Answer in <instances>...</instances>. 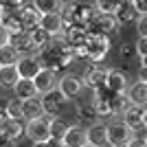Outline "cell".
I'll use <instances>...</instances> for the list:
<instances>
[{
    "mask_svg": "<svg viewBox=\"0 0 147 147\" xmlns=\"http://www.w3.org/2000/svg\"><path fill=\"white\" fill-rule=\"evenodd\" d=\"M16 66H18V73H20L22 79H33V77L42 70V61L37 59L35 53H31V55H20Z\"/></svg>",
    "mask_w": 147,
    "mask_h": 147,
    "instance_id": "cell-11",
    "label": "cell"
},
{
    "mask_svg": "<svg viewBox=\"0 0 147 147\" xmlns=\"http://www.w3.org/2000/svg\"><path fill=\"white\" fill-rule=\"evenodd\" d=\"M136 55L138 57L147 55V37H138V42H136Z\"/></svg>",
    "mask_w": 147,
    "mask_h": 147,
    "instance_id": "cell-35",
    "label": "cell"
},
{
    "mask_svg": "<svg viewBox=\"0 0 147 147\" xmlns=\"http://www.w3.org/2000/svg\"><path fill=\"white\" fill-rule=\"evenodd\" d=\"M49 129H51V141H53V143H61V138H64V134H66L68 125H66L64 121H61V119L53 117V119H51Z\"/></svg>",
    "mask_w": 147,
    "mask_h": 147,
    "instance_id": "cell-28",
    "label": "cell"
},
{
    "mask_svg": "<svg viewBox=\"0 0 147 147\" xmlns=\"http://www.w3.org/2000/svg\"><path fill=\"white\" fill-rule=\"evenodd\" d=\"M77 112H79L77 117H79V121L84 123V127H88V125H92V123H97V121H99V114H97V110H94L92 105H86V108H79Z\"/></svg>",
    "mask_w": 147,
    "mask_h": 147,
    "instance_id": "cell-30",
    "label": "cell"
},
{
    "mask_svg": "<svg viewBox=\"0 0 147 147\" xmlns=\"http://www.w3.org/2000/svg\"><path fill=\"white\" fill-rule=\"evenodd\" d=\"M88 143L94 147H105L108 145V138H105V125L103 123H92V125H88Z\"/></svg>",
    "mask_w": 147,
    "mask_h": 147,
    "instance_id": "cell-21",
    "label": "cell"
},
{
    "mask_svg": "<svg viewBox=\"0 0 147 147\" xmlns=\"http://www.w3.org/2000/svg\"><path fill=\"white\" fill-rule=\"evenodd\" d=\"M57 81H59V77H57V73H55V70H51V68H42V70L33 77V84H35L37 94H46V92L55 90Z\"/></svg>",
    "mask_w": 147,
    "mask_h": 147,
    "instance_id": "cell-9",
    "label": "cell"
},
{
    "mask_svg": "<svg viewBox=\"0 0 147 147\" xmlns=\"http://www.w3.org/2000/svg\"><path fill=\"white\" fill-rule=\"evenodd\" d=\"M125 97H127L129 105H138V108H145V105H147V81L138 79L136 84L127 86V90H125Z\"/></svg>",
    "mask_w": 147,
    "mask_h": 147,
    "instance_id": "cell-15",
    "label": "cell"
},
{
    "mask_svg": "<svg viewBox=\"0 0 147 147\" xmlns=\"http://www.w3.org/2000/svg\"><path fill=\"white\" fill-rule=\"evenodd\" d=\"M105 77H108V70H103V68H92V70L86 73L84 86H88L92 92H94V90H99V88L105 86Z\"/></svg>",
    "mask_w": 147,
    "mask_h": 147,
    "instance_id": "cell-23",
    "label": "cell"
},
{
    "mask_svg": "<svg viewBox=\"0 0 147 147\" xmlns=\"http://www.w3.org/2000/svg\"><path fill=\"white\" fill-rule=\"evenodd\" d=\"M40 101H42V110H44V114H46L49 119H53V117H57V114L61 112V108L66 105L68 99L55 88V90L46 92V94H40Z\"/></svg>",
    "mask_w": 147,
    "mask_h": 147,
    "instance_id": "cell-5",
    "label": "cell"
},
{
    "mask_svg": "<svg viewBox=\"0 0 147 147\" xmlns=\"http://www.w3.org/2000/svg\"><path fill=\"white\" fill-rule=\"evenodd\" d=\"M145 141H147V134H145Z\"/></svg>",
    "mask_w": 147,
    "mask_h": 147,
    "instance_id": "cell-49",
    "label": "cell"
},
{
    "mask_svg": "<svg viewBox=\"0 0 147 147\" xmlns=\"http://www.w3.org/2000/svg\"><path fill=\"white\" fill-rule=\"evenodd\" d=\"M0 136H5V138H9V141H20L22 136H24V123H22V119H9L5 117L2 121H0Z\"/></svg>",
    "mask_w": 147,
    "mask_h": 147,
    "instance_id": "cell-12",
    "label": "cell"
},
{
    "mask_svg": "<svg viewBox=\"0 0 147 147\" xmlns=\"http://www.w3.org/2000/svg\"><path fill=\"white\" fill-rule=\"evenodd\" d=\"M2 119H5V110H2V108H0V121H2Z\"/></svg>",
    "mask_w": 147,
    "mask_h": 147,
    "instance_id": "cell-44",
    "label": "cell"
},
{
    "mask_svg": "<svg viewBox=\"0 0 147 147\" xmlns=\"http://www.w3.org/2000/svg\"><path fill=\"white\" fill-rule=\"evenodd\" d=\"M2 13H5V9H2V7H0V20H2Z\"/></svg>",
    "mask_w": 147,
    "mask_h": 147,
    "instance_id": "cell-45",
    "label": "cell"
},
{
    "mask_svg": "<svg viewBox=\"0 0 147 147\" xmlns=\"http://www.w3.org/2000/svg\"><path fill=\"white\" fill-rule=\"evenodd\" d=\"M11 90H13V97L20 99V101L31 99V97H37V90H35V84H33V79H22V77H20Z\"/></svg>",
    "mask_w": 147,
    "mask_h": 147,
    "instance_id": "cell-20",
    "label": "cell"
},
{
    "mask_svg": "<svg viewBox=\"0 0 147 147\" xmlns=\"http://www.w3.org/2000/svg\"><path fill=\"white\" fill-rule=\"evenodd\" d=\"M9 44L18 51L20 55H31V53H35L33 46H31V40H29V35H26V31H22V33H11Z\"/></svg>",
    "mask_w": 147,
    "mask_h": 147,
    "instance_id": "cell-22",
    "label": "cell"
},
{
    "mask_svg": "<svg viewBox=\"0 0 147 147\" xmlns=\"http://www.w3.org/2000/svg\"><path fill=\"white\" fill-rule=\"evenodd\" d=\"M44 110H42V101H40V94L37 97H31V99H24L22 101V117L29 121V119H37L42 117Z\"/></svg>",
    "mask_w": 147,
    "mask_h": 147,
    "instance_id": "cell-24",
    "label": "cell"
},
{
    "mask_svg": "<svg viewBox=\"0 0 147 147\" xmlns=\"http://www.w3.org/2000/svg\"><path fill=\"white\" fill-rule=\"evenodd\" d=\"M84 147H94V145H90V143H86V145H84Z\"/></svg>",
    "mask_w": 147,
    "mask_h": 147,
    "instance_id": "cell-46",
    "label": "cell"
},
{
    "mask_svg": "<svg viewBox=\"0 0 147 147\" xmlns=\"http://www.w3.org/2000/svg\"><path fill=\"white\" fill-rule=\"evenodd\" d=\"M51 119L46 117V114H42V117L37 119H29V121L24 123V136H29L33 143H42V141H51Z\"/></svg>",
    "mask_w": 147,
    "mask_h": 147,
    "instance_id": "cell-4",
    "label": "cell"
},
{
    "mask_svg": "<svg viewBox=\"0 0 147 147\" xmlns=\"http://www.w3.org/2000/svg\"><path fill=\"white\" fill-rule=\"evenodd\" d=\"M20 11V18H22V22H24V26L29 29V26L37 24L40 22V18H42V13L35 9V5L33 2H22V7L18 9Z\"/></svg>",
    "mask_w": 147,
    "mask_h": 147,
    "instance_id": "cell-25",
    "label": "cell"
},
{
    "mask_svg": "<svg viewBox=\"0 0 147 147\" xmlns=\"http://www.w3.org/2000/svg\"><path fill=\"white\" fill-rule=\"evenodd\" d=\"M94 7L101 13H114L121 7V0H94Z\"/></svg>",
    "mask_w": 147,
    "mask_h": 147,
    "instance_id": "cell-32",
    "label": "cell"
},
{
    "mask_svg": "<svg viewBox=\"0 0 147 147\" xmlns=\"http://www.w3.org/2000/svg\"><path fill=\"white\" fill-rule=\"evenodd\" d=\"M88 143V129L84 125H68L66 134L61 138V145L66 147H84Z\"/></svg>",
    "mask_w": 147,
    "mask_h": 147,
    "instance_id": "cell-13",
    "label": "cell"
},
{
    "mask_svg": "<svg viewBox=\"0 0 147 147\" xmlns=\"http://www.w3.org/2000/svg\"><path fill=\"white\" fill-rule=\"evenodd\" d=\"M18 59H20V53L11 44H2L0 46V66H13V64H18Z\"/></svg>",
    "mask_w": 147,
    "mask_h": 147,
    "instance_id": "cell-27",
    "label": "cell"
},
{
    "mask_svg": "<svg viewBox=\"0 0 147 147\" xmlns=\"http://www.w3.org/2000/svg\"><path fill=\"white\" fill-rule=\"evenodd\" d=\"M37 24L42 26L46 33H49L51 37H57L64 33V29H66V24H64V18H61L59 11H53V13H42V18H40V22Z\"/></svg>",
    "mask_w": 147,
    "mask_h": 147,
    "instance_id": "cell-10",
    "label": "cell"
},
{
    "mask_svg": "<svg viewBox=\"0 0 147 147\" xmlns=\"http://www.w3.org/2000/svg\"><path fill=\"white\" fill-rule=\"evenodd\" d=\"M132 2H134L138 16H145V13H147V0H132Z\"/></svg>",
    "mask_w": 147,
    "mask_h": 147,
    "instance_id": "cell-37",
    "label": "cell"
},
{
    "mask_svg": "<svg viewBox=\"0 0 147 147\" xmlns=\"http://www.w3.org/2000/svg\"><path fill=\"white\" fill-rule=\"evenodd\" d=\"M26 35H29V40H31V46H33V51H42L44 46H49V42L53 40V37L46 33V31L42 29L40 24H33V26H29L26 29Z\"/></svg>",
    "mask_w": 147,
    "mask_h": 147,
    "instance_id": "cell-17",
    "label": "cell"
},
{
    "mask_svg": "<svg viewBox=\"0 0 147 147\" xmlns=\"http://www.w3.org/2000/svg\"><path fill=\"white\" fill-rule=\"evenodd\" d=\"M121 55L123 57H134L136 55V44H127V46H123V49H121Z\"/></svg>",
    "mask_w": 147,
    "mask_h": 147,
    "instance_id": "cell-38",
    "label": "cell"
},
{
    "mask_svg": "<svg viewBox=\"0 0 147 147\" xmlns=\"http://www.w3.org/2000/svg\"><path fill=\"white\" fill-rule=\"evenodd\" d=\"M138 79L147 81V68H145V66H141V70H138Z\"/></svg>",
    "mask_w": 147,
    "mask_h": 147,
    "instance_id": "cell-41",
    "label": "cell"
},
{
    "mask_svg": "<svg viewBox=\"0 0 147 147\" xmlns=\"http://www.w3.org/2000/svg\"><path fill=\"white\" fill-rule=\"evenodd\" d=\"M136 29H138V35H141V37H147V13H145V16H138V20H136Z\"/></svg>",
    "mask_w": 147,
    "mask_h": 147,
    "instance_id": "cell-33",
    "label": "cell"
},
{
    "mask_svg": "<svg viewBox=\"0 0 147 147\" xmlns=\"http://www.w3.org/2000/svg\"><path fill=\"white\" fill-rule=\"evenodd\" d=\"M105 86L110 88L114 94H125L127 90V73L125 70H119V68H110L108 70V77H105Z\"/></svg>",
    "mask_w": 147,
    "mask_h": 147,
    "instance_id": "cell-14",
    "label": "cell"
},
{
    "mask_svg": "<svg viewBox=\"0 0 147 147\" xmlns=\"http://www.w3.org/2000/svg\"><path fill=\"white\" fill-rule=\"evenodd\" d=\"M119 20H117V16L114 13H101V11H97L94 13V18H92V22H90V26H88V31H99V33H114V31L119 29Z\"/></svg>",
    "mask_w": 147,
    "mask_h": 147,
    "instance_id": "cell-7",
    "label": "cell"
},
{
    "mask_svg": "<svg viewBox=\"0 0 147 147\" xmlns=\"http://www.w3.org/2000/svg\"><path fill=\"white\" fill-rule=\"evenodd\" d=\"M141 66H145V68H147V55H143V57H141Z\"/></svg>",
    "mask_w": 147,
    "mask_h": 147,
    "instance_id": "cell-43",
    "label": "cell"
},
{
    "mask_svg": "<svg viewBox=\"0 0 147 147\" xmlns=\"http://www.w3.org/2000/svg\"><path fill=\"white\" fill-rule=\"evenodd\" d=\"M123 123H125L132 132L143 129V127H145V123H143V108H138V105H129L127 110L123 112Z\"/></svg>",
    "mask_w": 147,
    "mask_h": 147,
    "instance_id": "cell-19",
    "label": "cell"
},
{
    "mask_svg": "<svg viewBox=\"0 0 147 147\" xmlns=\"http://www.w3.org/2000/svg\"><path fill=\"white\" fill-rule=\"evenodd\" d=\"M61 18H64V24L66 26H84L88 29L97 13V7L90 5V2H64L59 9Z\"/></svg>",
    "mask_w": 147,
    "mask_h": 147,
    "instance_id": "cell-2",
    "label": "cell"
},
{
    "mask_svg": "<svg viewBox=\"0 0 147 147\" xmlns=\"http://www.w3.org/2000/svg\"><path fill=\"white\" fill-rule=\"evenodd\" d=\"M57 90H59L66 99H75L81 90H84V79L77 77V75H61L59 81H57Z\"/></svg>",
    "mask_w": 147,
    "mask_h": 147,
    "instance_id": "cell-8",
    "label": "cell"
},
{
    "mask_svg": "<svg viewBox=\"0 0 147 147\" xmlns=\"http://www.w3.org/2000/svg\"><path fill=\"white\" fill-rule=\"evenodd\" d=\"M125 147H147V141H145V136H143V138H138V136H132V138H129L127 143H125Z\"/></svg>",
    "mask_w": 147,
    "mask_h": 147,
    "instance_id": "cell-36",
    "label": "cell"
},
{
    "mask_svg": "<svg viewBox=\"0 0 147 147\" xmlns=\"http://www.w3.org/2000/svg\"><path fill=\"white\" fill-rule=\"evenodd\" d=\"M143 123H145V129H147V108H143Z\"/></svg>",
    "mask_w": 147,
    "mask_h": 147,
    "instance_id": "cell-42",
    "label": "cell"
},
{
    "mask_svg": "<svg viewBox=\"0 0 147 147\" xmlns=\"http://www.w3.org/2000/svg\"><path fill=\"white\" fill-rule=\"evenodd\" d=\"M35 55H37V59L42 61V68H51V70L59 73L61 68H66L75 59V51L68 46V42L61 35H57L55 42H49V46L37 51Z\"/></svg>",
    "mask_w": 147,
    "mask_h": 147,
    "instance_id": "cell-1",
    "label": "cell"
},
{
    "mask_svg": "<svg viewBox=\"0 0 147 147\" xmlns=\"http://www.w3.org/2000/svg\"><path fill=\"white\" fill-rule=\"evenodd\" d=\"M24 0H0V7L5 9V11H11V9H20Z\"/></svg>",
    "mask_w": 147,
    "mask_h": 147,
    "instance_id": "cell-34",
    "label": "cell"
},
{
    "mask_svg": "<svg viewBox=\"0 0 147 147\" xmlns=\"http://www.w3.org/2000/svg\"><path fill=\"white\" fill-rule=\"evenodd\" d=\"M57 147H66V145H61V143H57Z\"/></svg>",
    "mask_w": 147,
    "mask_h": 147,
    "instance_id": "cell-47",
    "label": "cell"
},
{
    "mask_svg": "<svg viewBox=\"0 0 147 147\" xmlns=\"http://www.w3.org/2000/svg\"><path fill=\"white\" fill-rule=\"evenodd\" d=\"M105 138H108V145L110 147L125 145V143L132 138V129L123 121H114V123H110V125H105Z\"/></svg>",
    "mask_w": 147,
    "mask_h": 147,
    "instance_id": "cell-6",
    "label": "cell"
},
{
    "mask_svg": "<svg viewBox=\"0 0 147 147\" xmlns=\"http://www.w3.org/2000/svg\"><path fill=\"white\" fill-rule=\"evenodd\" d=\"M0 24L5 26L9 33H22V31H26V26H24V22H22V18H20V11H18V9L5 11V13H2Z\"/></svg>",
    "mask_w": 147,
    "mask_h": 147,
    "instance_id": "cell-18",
    "label": "cell"
},
{
    "mask_svg": "<svg viewBox=\"0 0 147 147\" xmlns=\"http://www.w3.org/2000/svg\"><path fill=\"white\" fill-rule=\"evenodd\" d=\"M119 147H125V145H119Z\"/></svg>",
    "mask_w": 147,
    "mask_h": 147,
    "instance_id": "cell-48",
    "label": "cell"
},
{
    "mask_svg": "<svg viewBox=\"0 0 147 147\" xmlns=\"http://www.w3.org/2000/svg\"><path fill=\"white\" fill-rule=\"evenodd\" d=\"M33 5L40 13H53V11H59L64 0H33Z\"/></svg>",
    "mask_w": 147,
    "mask_h": 147,
    "instance_id": "cell-29",
    "label": "cell"
},
{
    "mask_svg": "<svg viewBox=\"0 0 147 147\" xmlns=\"http://www.w3.org/2000/svg\"><path fill=\"white\" fill-rule=\"evenodd\" d=\"M9 37H11V33L0 24V46H2V44H9Z\"/></svg>",
    "mask_w": 147,
    "mask_h": 147,
    "instance_id": "cell-39",
    "label": "cell"
},
{
    "mask_svg": "<svg viewBox=\"0 0 147 147\" xmlns=\"http://www.w3.org/2000/svg\"><path fill=\"white\" fill-rule=\"evenodd\" d=\"M108 51H110V37H108V33L90 31L86 44L79 51H75V57H81V59H88V61H101L108 55Z\"/></svg>",
    "mask_w": 147,
    "mask_h": 147,
    "instance_id": "cell-3",
    "label": "cell"
},
{
    "mask_svg": "<svg viewBox=\"0 0 147 147\" xmlns=\"http://www.w3.org/2000/svg\"><path fill=\"white\" fill-rule=\"evenodd\" d=\"M31 147H57V143H53V141H42V143H33Z\"/></svg>",
    "mask_w": 147,
    "mask_h": 147,
    "instance_id": "cell-40",
    "label": "cell"
},
{
    "mask_svg": "<svg viewBox=\"0 0 147 147\" xmlns=\"http://www.w3.org/2000/svg\"><path fill=\"white\" fill-rule=\"evenodd\" d=\"M114 16H117L119 24H136V20H138V11L132 0H121V7L114 11Z\"/></svg>",
    "mask_w": 147,
    "mask_h": 147,
    "instance_id": "cell-16",
    "label": "cell"
},
{
    "mask_svg": "<svg viewBox=\"0 0 147 147\" xmlns=\"http://www.w3.org/2000/svg\"><path fill=\"white\" fill-rule=\"evenodd\" d=\"M5 117H9V119H24V117H22V101H20V99L13 97L11 101H7Z\"/></svg>",
    "mask_w": 147,
    "mask_h": 147,
    "instance_id": "cell-31",
    "label": "cell"
},
{
    "mask_svg": "<svg viewBox=\"0 0 147 147\" xmlns=\"http://www.w3.org/2000/svg\"><path fill=\"white\" fill-rule=\"evenodd\" d=\"M20 79L18 66H0V88H13L16 81Z\"/></svg>",
    "mask_w": 147,
    "mask_h": 147,
    "instance_id": "cell-26",
    "label": "cell"
}]
</instances>
